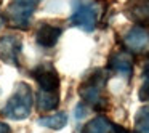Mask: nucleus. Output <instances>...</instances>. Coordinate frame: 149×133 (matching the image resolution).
I'll list each match as a JSON object with an SVG mask.
<instances>
[{"instance_id": "nucleus-1", "label": "nucleus", "mask_w": 149, "mask_h": 133, "mask_svg": "<svg viewBox=\"0 0 149 133\" xmlns=\"http://www.w3.org/2000/svg\"><path fill=\"white\" fill-rule=\"evenodd\" d=\"M101 5L103 2L100 0H72V15L69 18L71 26L85 32H93L103 11Z\"/></svg>"}, {"instance_id": "nucleus-2", "label": "nucleus", "mask_w": 149, "mask_h": 133, "mask_svg": "<svg viewBox=\"0 0 149 133\" xmlns=\"http://www.w3.org/2000/svg\"><path fill=\"white\" fill-rule=\"evenodd\" d=\"M106 82H107V74L103 69H96L95 72H91L88 75V79H85L82 82V85L79 87V95L84 100V103L95 107L96 111H103L107 106L106 98L103 96Z\"/></svg>"}, {"instance_id": "nucleus-3", "label": "nucleus", "mask_w": 149, "mask_h": 133, "mask_svg": "<svg viewBox=\"0 0 149 133\" xmlns=\"http://www.w3.org/2000/svg\"><path fill=\"white\" fill-rule=\"evenodd\" d=\"M32 104H34L32 90H31V87L27 84L21 82V84L16 85L13 95L8 98L2 114L10 120L27 119L31 114V109H32Z\"/></svg>"}, {"instance_id": "nucleus-4", "label": "nucleus", "mask_w": 149, "mask_h": 133, "mask_svg": "<svg viewBox=\"0 0 149 133\" xmlns=\"http://www.w3.org/2000/svg\"><path fill=\"white\" fill-rule=\"evenodd\" d=\"M40 2L42 0H11V3L7 8V13H5V21L11 27L27 29L31 18Z\"/></svg>"}, {"instance_id": "nucleus-5", "label": "nucleus", "mask_w": 149, "mask_h": 133, "mask_svg": "<svg viewBox=\"0 0 149 133\" xmlns=\"http://www.w3.org/2000/svg\"><path fill=\"white\" fill-rule=\"evenodd\" d=\"M122 42L128 53H144L149 50V31L144 26H133L125 32Z\"/></svg>"}, {"instance_id": "nucleus-6", "label": "nucleus", "mask_w": 149, "mask_h": 133, "mask_svg": "<svg viewBox=\"0 0 149 133\" xmlns=\"http://www.w3.org/2000/svg\"><path fill=\"white\" fill-rule=\"evenodd\" d=\"M23 42L18 36H3L0 37V59L5 64L19 66Z\"/></svg>"}, {"instance_id": "nucleus-7", "label": "nucleus", "mask_w": 149, "mask_h": 133, "mask_svg": "<svg viewBox=\"0 0 149 133\" xmlns=\"http://www.w3.org/2000/svg\"><path fill=\"white\" fill-rule=\"evenodd\" d=\"M32 77L37 82L40 90L47 91H58L59 90V74L52 64H40L32 71Z\"/></svg>"}, {"instance_id": "nucleus-8", "label": "nucleus", "mask_w": 149, "mask_h": 133, "mask_svg": "<svg viewBox=\"0 0 149 133\" xmlns=\"http://www.w3.org/2000/svg\"><path fill=\"white\" fill-rule=\"evenodd\" d=\"M125 15L138 26H149V0H128Z\"/></svg>"}, {"instance_id": "nucleus-9", "label": "nucleus", "mask_w": 149, "mask_h": 133, "mask_svg": "<svg viewBox=\"0 0 149 133\" xmlns=\"http://www.w3.org/2000/svg\"><path fill=\"white\" fill-rule=\"evenodd\" d=\"M107 68L112 72L123 75L125 79H130L133 74V59L128 52H116L109 56Z\"/></svg>"}, {"instance_id": "nucleus-10", "label": "nucleus", "mask_w": 149, "mask_h": 133, "mask_svg": "<svg viewBox=\"0 0 149 133\" xmlns=\"http://www.w3.org/2000/svg\"><path fill=\"white\" fill-rule=\"evenodd\" d=\"M61 34H63V29L59 26L43 23L36 32V42H37V45L43 47V48H52V47L56 45Z\"/></svg>"}, {"instance_id": "nucleus-11", "label": "nucleus", "mask_w": 149, "mask_h": 133, "mask_svg": "<svg viewBox=\"0 0 149 133\" xmlns=\"http://www.w3.org/2000/svg\"><path fill=\"white\" fill-rule=\"evenodd\" d=\"M59 104V90L58 91H47V90H40L37 91L36 96V106L40 112H50L55 111Z\"/></svg>"}, {"instance_id": "nucleus-12", "label": "nucleus", "mask_w": 149, "mask_h": 133, "mask_svg": "<svg viewBox=\"0 0 149 133\" xmlns=\"http://www.w3.org/2000/svg\"><path fill=\"white\" fill-rule=\"evenodd\" d=\"M114 130H116V123H112L104 116H96L85 123L82 133H114Z\"/></svg>"}, {"instance_id": "nucleus-13", "label": "nucleus", "mask_w": 149, "mask_h": 133, "mask_svg": "<svg viewBox=\"0 0 149 133\" xmlns=\"http://www.w3.org/2000/svg\"><path fill=\"white\" fill-rule=\"evenodd\" d=\"M37 123L42 127H47V128L52 130H61L68 125V114L66 112H56L53 116H47V117H40L37 120Z\"/></svg>"}, {"instance_id": "nucleus-14", "label": "nucleus", "mask_w": 149, "mask_h": 133, "mask_svg": "<svg viewBox=\"0 0 149 133\" xmlns=\"http://www.w3.org/2000/svg\"><path fill=\"white\" fill-rule=\"evenodd\" d=\"M135 125L138 133H149V106H144L136 112Z\"/></svg>"}, {"instance_id": "nucleus-15", "label": "nucleus", "mask_w": 149, "mask_h": 133, "mask_svg": "<svg viewBox=\"0 0 149 133\" xmlns=\"http://www.w3.org/2000/svg\"><path fill=\"white\" fill-rule=\"evenodd\" d=\"M138 98L143 103H148L149 101V71H144L143 75V84L138 90Z\"/></svg>"}, {"instance_id": "nucleus-16", "label": "nucleus", "mask_w": 149, "mask_h": 133, "mask_svg": "<svg viewBox=\"0 0 149 133\" xmlns=\"http://www.w3.org/2000/svg\"><path fill=\"white\" fill-rule=\"evenodd\" d=\"M87 106H85V103H79L77 106H75V109H74V117L75 119H84L85 116H87Z\"/></svg>"}, {"instance_id": "nucleus-17", "label": "nucleus", "mask_w": 149, "mask_h": 133, "mask_svg": "<svg viewBox=\"0 0 149 133\" xmlns=\"http://www.w3.org/2000/svg\"><path fill=\"white\" fill-rule=\"evenodd\" d=\"M0 133H11V130H10V127H8L7 123L0 122Z\"/></svg>"}, {"instance_id": "nucleus-18", "label": "nucleus", "mask_w": 149, "mask_h": 133, "mask_svg": "<svg viewBox=\"0 0 149 133\" xmlns=\"http://www.w3.org/2000/svg\"><path fill=\"white\" fill-rule=\"evenodd\" d=\"M3 23H5V18H3V16H0V29L3 27Z\"/></svg>"}, {"instance_id": "nucleus-19", "label": "nucleus", "mask_w": 149, "mask_h": 133, "mask_svg": "<svg viewBox=\"0 0 149 133\" xmlns=\"http://www.w3.org/2000/svg\"><path fill=\"white\" fill-rule=\"evenodd\" d=\"M144 71H149V58H148V61H146V68H144Z\"/></svg>"}, {"instance_id": "nucleus-20", "label": "nucleus", "mask_w": 149, "mask_h": 133, "mask_svg": "<svg viewBox=\"0 0 149 133\" xmlns=\"http://www.w3.org/2000/svg\"><path fill=\"white\" fill-rule=\"evenodd\" d=\"M0 3H2V2H0Z\"/></svg>"}]
</instances>
